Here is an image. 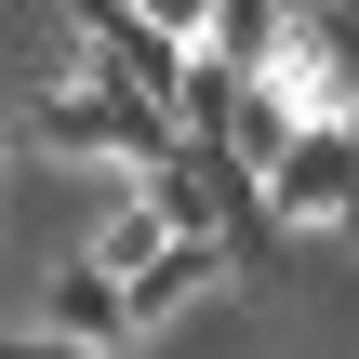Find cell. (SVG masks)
<instances>
[{"label":"cell","mask_w":359,"mask_h":359,"mask_svg":"<svg viewBox=\"0 0 359 359\" xmlns=\"http://www.w3.org/2000/svg\"><path fill=\"white\" fill-rule=\"evenodd\" d=\"M40 346H80V359L133 346V306H120V280H107L93 253H67V266L40 280Z\"/></svg>","instance_id":"3957f363"},{"label":"cell","mask_w":359,"mask_h":359,"mask_svg":"<svg viewBox=\"0 0 359 359\" xmlns=\"http://www.w3.org/2000/svg\"><path fill=\"white\" fill-rule=\"evenodd\" d=\"M27 133H40L53 160H120V173H160V160L187 147V120H173V107L120 93V80H80V67L27 93Z\"/></svg>","instance_id":"6da1fadb"},{"label":"cell","mask_w":359,"mask_h":359,"mask_svg":"<svg viewBox=\"0 0 359 359\" xmlns=\"http://www.w3.org/2000/svg\"><path fill=\"white\" fill-rule=\"evenodd\" d=\"M0 359H80V346H40V333H0Z\"/></svg>","instance_id":"5b68a950"},{"label":"cell","mask_w":359,"mask_h":359,"mask_svg":"<svg viewBox=\"0 0 359 359\" xmlns=\"http://www.w3.org/2000/svg\"><path fill=\"white\" fill-rule=\"evenodd\" d=\"M266 213L293 226V240H359V120H320V133H293V160L266 173Z\"/></svg>","instance_id":"7a4b0ae2"},{"label":"cell","mask_w":359,"mask_h":359,"mask_svg":"<svg viewBox=\"0 0 359 359\" xmlns=\"http://www.w3.org/2000/svg\"><path fill=\"white\" fill-rule=\"evenodd\" d=\"M213 293H226V253H200V240H173V253H160V266H147V280L120 293V306H133V346H147V333H173L187 306H213Z\"/></svg>","instance_id":"277c9868"}]
</instances>
